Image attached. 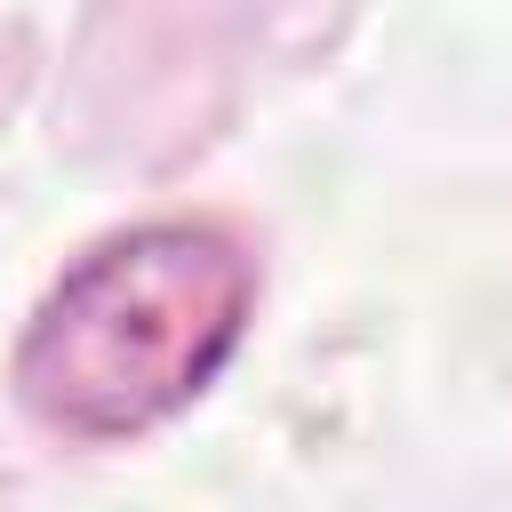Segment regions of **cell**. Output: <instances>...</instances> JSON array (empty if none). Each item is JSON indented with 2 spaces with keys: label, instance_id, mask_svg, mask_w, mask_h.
<instances>
[{
  "label": "cell",
  "instance_id": "obj_1",
  "mask_svg": "<svg viewBox=\"0 0 512 512\" xmlns=\"http://www.w3.org/2000/svg\"><path fill=\"white\" fill-rule=\"evenodd\" d=\"M256 320V256L200 216H152L80 248L16 336V400L112 448L192 408Z\"/></svg>",
  "mask_w": 512,
  "mask_h": 512
}]
</instances>
